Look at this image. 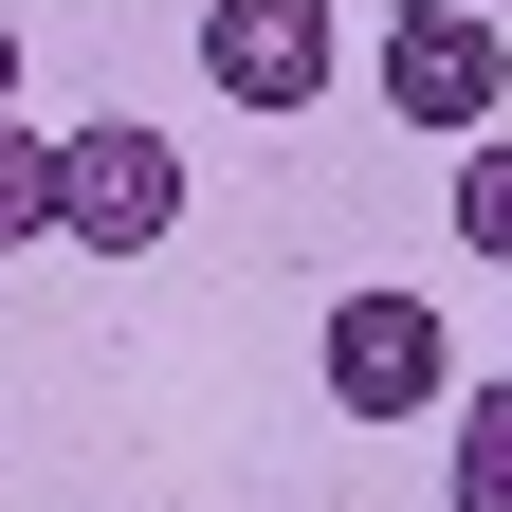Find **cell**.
<instances>
[{
    "label": "cell",
    "instance_id": "6da1fadb",
    "mask_svg": "<svg viewBox=\"0 0 512 512\" xmlns=\"http://www.w3.org/2000/svg\"><path fill=\"white\" fill-rule=\"evenodd\" d=\"M55 238H74V256H147V238H183V147H165V128H128V110L55 128Z\"/></svg>",
    "mask_w": 512,
    "mask_h": 512
},
{
    "label": "cell",
    "instance_id": "7a4b0ae2",
    "mask_svg": "<svg viewBox=\"0 0 512 512\" xmlns=\"http://www.w3.org/2000/svg\"><path fill=\"white\" fill-rule=\"evenodd\" d=\"M330 403L348 421H458V348H439V311L403 293V275H366V293H330Z\"/></svg>",
    "mask_w": 512,
    "mask_h": 512
},
{
    "label": "cell",
    "instance_id": "3957f363",
    "mask_svg": "<svg viewBox=\"0 0 512 512\" xmlns=\"http://www.w3.org/2000/svg\"><path fill=\"white\" fill-rule=\"evenodd\" d=\"M384 110L494 147V110H512V37L476 19V0H403V19H384Z\"/></svg>",
    "mask_w": 512,
    "mask_h": 512
},
{
    "label": "cell",
    "instance_id": "277c9868",
    "mask_svg": "<svg viewBox=\"0 0 512 512\" xmlns=\"http://www.w3.org/2000/svg\"><path fill=\"white\" fill-rule=\"evenodd\" d=\"M202 74L293 128L311 92H330V0H202Z\"/></svg>",
    "mask_w": 512,
    "mask_h": 512
},
{
    "label": "cell",
    "instance_id": "5b68a950",
    "mask_svg": "<svg viewBox=\"0 0 512 512\" xmlns=\"http://www.w3.org/2000/svg\"><path fill=\"white\" fill-rule=\"evenodd\" d=\"M439 494H458V512H512V384H476V403H458V458H439Z\"/></svg>",
    "mask_w": 512,
    "mask_h": 512
},
{
    "label": "cell",
    "instance_id": "8992f818",
    "mask_svg": "<svg viewBox=\"0 0 512 512\" xmlns=\"http://www.w3.org/2000/svg\"><path fill=\"white\" fill-rule=\"evenodd\" d=\"M37 238H55V128L0 110V256H37Z\"/></svg>",
    "mask_w": 512,
    "mask_h": 512
},
{
    "label": "cell",
    "instance_id": "52a82bcc",
    "mask_svg": "<svg viewBox=\"0 0 512 512\" xmlns=\"http://www.w3.org/2000/svg\"><path fill=\"white\" fill-rule=\"evenodd\" d=\"M458 256H494V275H512V128H494V147H458Z\"/></svg>",
    "mask_w": 512,
    "mask_h": 512
},
{
    "label": "cell",
    "instance_id": "ba28073f",
    "mask_svg": "<svg viewBox=\"0 0 512 512\" xmlns=\"http://www.w3.org/2000/svg\"><path fill=\"white\" fill-rule=\"evenodd\" d=\"M0 110H19V19H0Z\"/></svg>",
    "mask_w": 512,
    "mask_h": 512
},
{
    "label": "cell",
    "instance_id": "9c48e42d",
    "mask_svg": "<svg viewBox=\"0 0 512 512\" xmlns=\"http://www.w3.org/2000/svg\"><path fill=\"white\" fill-rule=\"evenodd\" d=\"M476 19H512V0H476Z\"/></svg>",
    "mask_w": 512,
    "mask_h": 512
}]
</instances>
